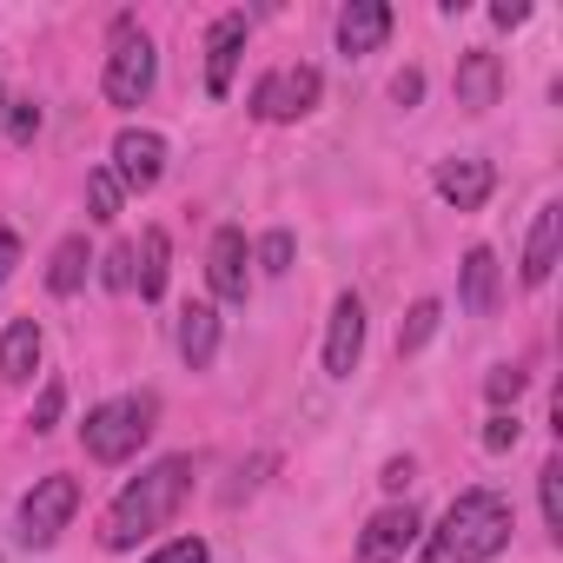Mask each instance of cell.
I'll list each match as a JSON object with an SVG mask.
<instances>
[{
  "label": "cell",
  "mask_w": 563,
  "mask_h": 563,
  "mask_svg": "<svg viewBox=\"0 0 563 563\" xmlns=\"http://www.w3.org/2000/svg\"><path fill=\"white\" fill-rule=\"evenodd\" d=\"M186 490H192V457H159V464H146V471L113 497L100 543H107V550H140L153 530H166V523L179 517Z\"/></svg>",
  "instance_id": "6da1fadb"
},
{
  "label": "cell",
  "mask_w": 563,
  "mask_h": 563,
  "mask_svg": "<svg viewBox=\"0 0 563 563\" xmlns=\"http://www.w3.org/2000/svg\"><path fill=\"white\" fill-rule=\"evenodd\" d=\"M510 543V504L497 490H457L438 517V530H424V563H490Z\"/></svg>",
  "instance_id": "7a4b0ae2"
},
{
  "label": "cell",
  "mask_w": 563,
  "mask_h": 563,
  "mask_svg": "<svg viewBox=\"0 0 563 563\" xmlns=\"http://www.w3.org/2000/svg\"><path fill=\"white\" fill-rule=\"evenodd\" d=\"M153 418H159V398L153 391H133V398H107L87 411L80 424V444L93 464H126L146 438H153Z\"/></svg>",
  "instance_id": "3957f363"
},
{
  "label": "cell",
  "mask_w": 563,
  "mask_h": 563,
  "mask_svg": "<svg viewBox=\"0 0 563 563\" xmlns=\"http://www.w3.org/2000/svg\"><path fill=\"white\" fill-rule=\"evenodd\" d=\"M153 80H159V54H153V41L140 34V21L120 14V21H113V54H107V100H113V107H140V100L153 93Z\"/></svg>",
  "instance_id": "277c9868"
},
{
  "label": "cell",
  "mask_w": 563,
  "mask_h": 563,
  "mask_svg": "<svg viewBox=\"0 0 563 563\" xmlns=\"http://www.w3.org/2000/svg\"><path fill=\"white\" fill-rule=\"evenodd\" d=\"M74 510H80V477H67V471H47L27 497H21V543H34V550H47L67 523H74Z\"/></svg>",
  "instance_id": "5b68a950"
},
{
  "label": "cell",
  "mask_w": 563,
  "mask_h": 563,
  "mask_svg": "<svg viewBox=\"0 0 563 563\" xmlns=\"http://www.w3.org/2000/svg\"><path fill=\"white\" fill-rule=\"evenodd\" d=\"M319 107V67H278V74H265L258 87H252V113L258 120H306Z\"/></svg>",
  "instance_id": "8992f818"
},
{
  "label": "cell",
  "mask_w": 563,
  "mask_h": 563,
  "mask_svg": "<svg viewBox=\"0 0 563 563\" xmlns=\"http://www.w3.org/2000/svg\"><path fill=\"white\" fill-rule=\"evenodd\" d=\"M113 179L126 186V192H153L159 186V173H166V140L153 133V126H120V140H113Z\"/></svg>",
  "instance_id": "52a82bcc"
},
{
  "label": "cell",
  "mask_w": 563,
  "mask_h": 563,
  "mask_svg": "<svg viewBox=\"0 0 563 563\" xmlns=\"http://www.w3.org/2000/svg\"><path fill=\"white\" fill-rule=\"evenodd\" d=\"M418 530H424V523H418L411 497H405V504H385V510L358 530V563H398V556L418 543Z\"/></svg>",
  "instance_id": "ba28073f"
},
{
  "label": "cell",
  "mask_w": 563,
  "mask_h": 563,
  "mask_svg": "<svg viewBox=\"0 0 563 563\" xmlns=\"http://www.w3.org/2000/svg\"><path fill=\"white\" fill-rule=\"evenodd\" d=\"M358 358H365V299L345 292V299L332 306V325H325V372H332V378H352Z\"/></svg>",
  "instance_id": "9c48e42d"
},
{
  "label": "cell",
  "mask_w": 563,
  "mask_h": 563,
  "mask_svg": "<svg viewBox=\"0 0 563 563\" xmlns=\"http://www.w3.org/2000/svg\"><path fill=\"white\" fill-rule=\"evenodd\" d=\"M206 286H212L219 306H245V232H239V225H219V232H212Z\"/></svg>",
  "instance_id": "30bf717a"
},
{
  "label": "cell",
  "mask_w": 563,
  "mask_h": 563,
  "mask_svg": "<svg viewBox=\"0 0 563 563\" xmlns=\"http://www.w3.org/2000/svg\"><path fill=\"white\" fill-rule=\"evenodd\" d=\"M239 54H245V14H219V21L206 27V93H212V100L232 93Z\"/></svg>",
  "instance_id": "8fae6325"
},
{
  "label": "cell",
  "mask_w": 563,
  "mask_h": 563,
  "mask_svg": "<svg viewBox=\"0 0 563 563\" xmlns=\"http://www.w3.org/2000/svg\"><path fill=\"white\" fill-rule=\"evenodd\" d=\"M497 292H504L497 252H490V245H471L464 265H457V306H464L471 319H490V312H497Z\"/></svg>",
  "instance_id": "7c38bea8"
},
{
  "label": "cell",
  "mask_w": 563,
  "mask_h": 563,
  "mask_svg": "<svg viewBox=\"0 0 563 563\" xmlns=\"http://www.w3.org/2000/svg\"><path fill=\"white\" fill-rule=\"evenodd\" d=\"M490 186H497V166H490V159H477V153H464V159H444V166H438V199H444V206H457V212H477V206L490 199Z\"/></svg>",
  "instance_id": "4fadbf2b"
},
{
  "label": "cell",
  "mask_w": 563,
  "mask_h": 563,
  "mask_svg": "<svg viewBox=\"0 0 563 563\" xmlns=\"http://www.w3.org/2000/svg\"><path fill=\"white\" fill-rule=\"evenodd\" d=\"M391 41V8L385 0H352V8L339 14V54L358 60V54H378Z\"/></svg>",
  "instance_id": "5bb4252c"
},
{
  "label": "cell",
  "mask_w": 563,
  "mask_h": 563,
  "mask_svg": "<svg viewBox=\"0 0 563 563\" xmlns=\"http://www.w3.org/2000/svg\"><path fill=\"white\" fill-rule=\"evenodd\" d=\"M556 252H563V206H537L530 219V239H523V286H543V278L556 272Z\"/></svg>",
  "instance_id": "9a60e30c"
},
{
  "label": "cell",
  "mask_w": 563,
  "mask_h": 563,
  "mask_svg": "<svg viewBox=\"0 0 563 563\" xmlns=\"http://www.w3.org/2000/svg\"><path fill=\"white\" fill-rule=\"evenodd\" d=\"M497 93H504V60H497L490 47H471V54L457 60V107L490 113V107H497Z\"/></svg>",
  "instance_id": "2e32d148"
},
{
  "label": "cell",
  "mask_w": 563,
  "mask_h": 563,
  "mask_svg": "<svg viewBox=\"0 0 563 563\" xmlns=\"http://www.w3.org/2000/svg\"><path fill=\"white\" fill-rule=\"evenodd\" d=\"M179 358H186L192 372H206V365L219 358V306L192 299V306L179 312Z\"/></svg>",
  "instance_id": "e0dca14e"
},
{
  "label": "cell",
  "mask_w": 563,
  "mask_h": 563,
  "mask_svg": "<svg viewBox=\"0 0 563 563\" xmlns=\"http://www.w3.org/2000/svg\"><path fill=\"white\" fill-rule=\"evenodd\" d=\"M34 372H41V325L34 319H14L8 332H0V378L27 385Z\"/></svg>",
  "instance_id": "ac0fdd59"
},
{
  "label": "cell",
  "mask_w": 563,
  "mask_h": 563,
  "mask_svg": "<svg viewBox=\"0 0 563 563\" xmlns=\"http://www.w3.org/2000/svg\"><path fill=\"white\" fill-rule=\"evenodd\" d=\"M87 272H93V245H87V232H67L54 245V265H47V292L54 299H74L87 286Z\"/></svg>",
  "instance_id": "d6986e66"
},
{
  "label": "cell",
  "mask_w": 563,
  "mask_h": 563,
  "mask_svg": "<svg viewBox=\"0 0 563 563\" xmlns=\"http://www.w3.org/2000/svg\"><path fill=\"white\" fill-rule=\"evenodd\" d=\"M166 258H173V239H166L159 225H146L140 245H133V292H140V299H159V292H166V272H173Z\"/></svg>",
  "instance_id": "ffe728a7"
},
{
  "label": "cell",
  "mask_w": 563,
  "mask_h": 563,
  "mask_svg": "<svg viewBox=\"0 0 563 563\" xmlns=\"http://www.w3.org/2000/svg\"><path fill=\"white\" fill-rule=\"evenodd\" d=\"M120 199H126V186L113 179V166H93L87 173V219L93 225H113L120 219Z\"/></svg>",
  "instance_id": "44dd1931"
},
{
  "label": "cell",
  "mask_w": 563,
  "mask_h": 563,
  "mask_svg": "<svg viewBox=\"0 0 563 563\" xmlns=\"http://www.w3.org/2000/svg\"><path fill=\"white\" fill-rule=\"evenodd\" d=\"M438 319H444V306H438V299H418V306L405 312V325H398V358L424 352V345H431V332H438Z\"/></svg>",
  "instance_id": "7402d4cb"
},
{
  "label": "cell",
  "mask_w": 563,
  "mask_h": 563,
  "mask_svg": "<svg viewBox=\"0 0 563 563\" xmlns=\"http://www.w3.org/2000/svg\"><path fill=\"white\" fill-rule=\"evenodd\" d=\"M537 504H543V530L563 537V464H556V457L537 471Z\"/></svg>",
  "instance_id": "603a6c76"
},
{
  "label": "cell",
  "mask_w": 563,
  "mask_h": 563,
  "mask_svg": "<svg viewBox=\"0 0 563 563\" xmlns=\"http://www.w3.org/2000/svg\"><path fill=\"white\" fill-rule=\"evenodd\" d=\"M252 258H258V272H265V278H278V272H292V232H265Z\"/></svg>",
  "instance_id": "cb8c5ba5"
},
{
  "label": "cell",
  "mask_w": 563,
  "mask_h": 563,
  "mask_svg": "<svg viewBox=\"0 0 563 563\" xmlns=\"http://www.w3.org/2000/svg\"><path fill=\"white\" fill-rule=\"evenodd\" d=\"M34 133H41V107L34 100H8V140L14 146H34Z\"/></svg>",
  "instance_id": "d4e9b609"
},
{
  "label": "cell",
  "mask_w": 563,
  "mask_h": 563,
  "mask_svg": "<svg viewBox=\"0 0 563 563\" xmlns=\"http://www.w3.org/2000/svg\"><path fill=\"white\" fill-rule=\"evenodd\" d=\"M484 391H490V405H497V411H510V405H517V391H523V365H497V372L484 378Z\"/></svg>",
  "instance_id": "484cf974"
},
{
  "label": "cell",
  "mask_w": 563,
  "mask_h": 563,
  "mask_svg": "<svg viewBox=\"0 0 563 563\" xmlns=\"http://www.w3.org/2000/svg\"><path fill=\"white\" fill-rule=\"evenodd\" d=\"M60 405H67V385H60V378H47V391L34 398L27 424H34V431H54V424H60Z\"/></svg>",
  "instance_id": "4316f807"
},
{
  "label": "cell",
  "mask_w": 563,
  "mask_h": 563,
  "mask_svg": "<svg viewBox=\"0 0 563 563\" xmlns=\"http://www.w3.org/2000/svg\"><path fill=\"white\" fill-rule=\"evenodd\" d=\"M146 563H212V550H206V537H173V543H159Z\"/></svg>",
  "instance_id": "83f0119b"
},
{
  "label": "cell",
  "mask_w": 563,
  "mask_h": 563,
  "mask_svg": "<svg viewBox=\"0 0 563 563\" xmlns=\"http://www.w3.org/2000/svg\"><path fill=\"white\" fill-rule=\"evenodd\" d=\"M100 278L113 292H133V245H113L107 258H100Z\"/></svg>",
  "instance_id": "f1b7e54d"
},
{
  "label": "cell",
  "mask_w": 563,
  "mask_h": 563,
  "mask_svg": "<svg viewBox=\"0 0 563 563\" xmlns=\"http://www.w3.org/2000/svg\"><path fill=\"white\" fill-rule=\"evenodd\" d=\"M517 411H490V424H484V451H510L517 444Z\"/></svg>",
  "instance_id": "f546056e"
},
{
  "label": "cell",
  "mask_w": 563,
  "mask_h": 563,
  "mask_svg": "<svg viewBox=\"0 0 563 563\" xmlns=\"http://www.w3.org/2000/svg\"><path fill=\"white\" fill-rule=\"evenodd\" d=\"M418 93H424V74H418V67H405V74L391 80V100H398V107H418Z\"/></svg>",
  "instance_id": "4dcf8cb0"
},
{
  "label": "cell",
  "mask_w": 563,
  "mask_h": 563,
  "mask_svg": "<svg viewBox=\"0 0 563 563\" xmlns=\"http://www.w3.org/2000/svg\"><path fill=\"white\" fill-rule=\"evenodd\" d=\"M411 477H418V464H411V457H391L378 484H385V490H411Z\"/></svg>",
  "instance_id": "1f68e13d"
},
{
  "label": "cell",
  "mask_w": 563,
  "mask_h": 563,
  "mask_svg": "<svg viewBox=\"0 0 563 563\" xmlns=\"http://www.w3.org/2000/svg\"><path fill=\"white\" fill-rule=\"evenodd\" d=\"M14 265H21V239H14L8 225H0V286H8V278H14Z\"/></svg>",
  "instance_id": "d6a6232c"
},
{
  "label": "cell",
  "mask_w": 563,
  "mask_h": 563,
  "mask_svg": "<svg viewBox=\"0 0 563 563\" xmlns=\"http://www.w3.org/2000/svg\"><path fill=\"white\" fill-rule=\"evenodd\" d=\"M490 21H497V27H523V21H530V8H523V0H497Z\"/></svg>",
  "instance_id": "836d02e7"
},
{
  "label": "cell",
  "mask_w": 563,
  "mask_h": 563,
  "mask_svg": "<svg viewBox=\"0 0 563 563\" xmlns=\"http://www.w3.org/2000/svg\"><path fill=\"white\" fill-rule=\"evenodd\" d=\"M0 120H8V87H0Z\"/></svg>",
  "instance_id": "e575fe53"
}]
</instances>
